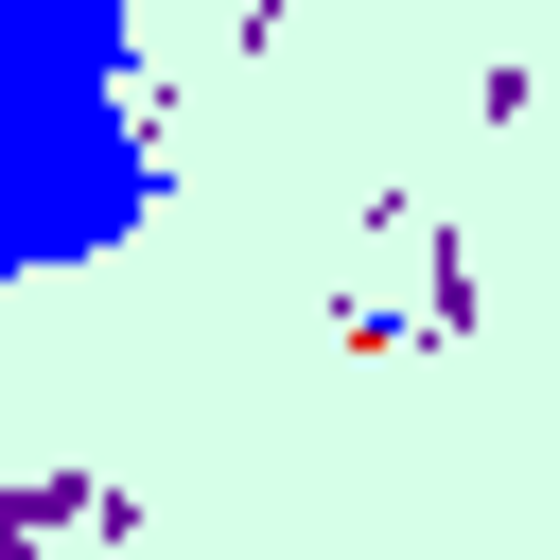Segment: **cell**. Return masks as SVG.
Masks as SVG:
<instances>
[{"label":"cell","instance_id":"obj_2","mask_svg":"<svg viewBox=\"0 0 560 560\" xmlns=\"http://www.w3.org/2000/svg\"><path fill=\"white\" fill-rule=\"evenodd\" d=\"M0 88H140V0H0Z\"/></svg>","mask_w":560,"mask_h":560},{"label":"cell","instance_id":"obj_1","mask_svg":"<svg viewBox=\"0 0 560 560\" xmlns=\"http://www.w3.org/2000/svg\"><path fill=\"white\" fill-rule=\"evenodd\" d=\"M158 140L140 88H0V262L18 280H88L105 245H140L158 210Z\"/></svg>","mask_w":560,"mask_h":560}]
</instances>
